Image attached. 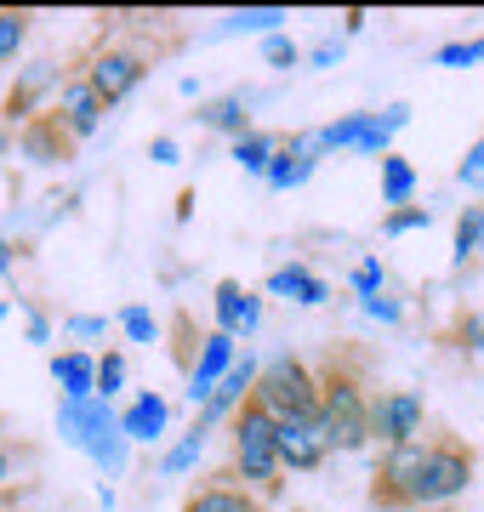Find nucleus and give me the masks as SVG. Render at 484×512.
Masks as SVG:
<instances>
[{
  "instance_id": "1",
  "label": "nucleus",
  "mask_w": 484,
  "mask_h": 512,
  "mask_svg": "<svg viewBox=\"0 0 484 512\" xmlns=\"http://www.w3.org/2000/svg\"><path fill=\"white\" fill-rule=\"evenodd\" d=\"M228 450H234V484H245L251 495L274 501L280 495V444H274V416L262 410L257 399H245L234 410V427H228Z\"/></svg>"
},
{
  "instance_id": "2",
  "label": "nucleus",
  "mask_w": 484,
  "mask_h": 512,
  "mask_svg": "<svg viewBox=\"0 0 484 512\" xmlns=\"http://www.w3.org/2000/svg\"><path fill=\"white\" fill-rule=\"evenodd\" d=\"M319 421L331 433V450L336 456H354L371 444V393L359 382L354 370H325L319 376Z\"/></svg>"
},
{
  "instance_id": "3",
  "label": "nucleus",
  "mask_w": 484,
  "mask_h": 512,
  "mask_svg": "<svg viewBox=\"0 0 484 512\" xmlns=\"http://www.w3.org/2000/svg\"><path fill=\"white\" fill-rule=\"evenodd\" d=\"M251 399H257L274 421H285V416H319V376L302 365V359L280 353V359H268V365L257 370Z\"/></svg>"
},
{
  "instance_id": "4",
  "label": "nucleus",
  "mask_w": 484,
  "mask_h": 512,
  "mask_svg": "<svg viewBox=\"0 0 484 512\" xmlns=\"http://www.w3.org/2000/svg\"><path fill=\"white\" fill-rule=\"evenodd\" d=\"M467 484H473V450H467L462 439H450V433H439V439L428 444V467H422V484H416V507H456L467 495Z\"/></svg>"
},
{
  "instance_id": "5",
  "label": "nucleus",
  "mask_w": 484,
  "mask_h": 512,
  "mask_svg": "<svg viewBox=\"0 0 484 512\" xmlns=\"http://www.w3.org/2000/svg\"><path fill=\"white\" fill-rule=\"evenodd\" d=\"M428 444L433 439L382 450V467L371 473V507H382V512H416V484H422V467H428Z\"/></svg>"
},
{
  "instance_id": "6",
  "label": "nucleus",
  "mask_w": 484,
  "mask_h": 512,
  "mask_svg": "<svg viewBox=\"0 0 484 512\" xmlns=\"http://www.w3.org/2000/svg\"><path fill=\"white\" fill-rule=\"evenodd\" d=\"M422 427H428V399L416 387H382V393H371V439L382 450L428 439Z\"/></svg>"
},
{
  "instance_id": "7",
  "label": "nucleus",
  "mask_w": 484,
  "mask_h": 512,
  "mask_svg": "<svg viewBox=\"0 0 484 512\" xmlns=\"http://www.w3.org/2000/svg\"><path fill=\"white\" fill-rule=\"evenodd\" d=\"M143 74H149V57L137 52V46H103V52H92V63H86V80H92V92L103 97V109H114L120 97L137 92Z\"/></svg>"
},
{
  "instance_id": "8",
  "label": "nucleus",
  "mask_w": 484,
  "mask_h": 512,
  "mask_svg": "<svg viewBox=\"0 0 484 512\" xmlns=\"http://www.w3.org/2000/svg\"><path fill=\"white\" fill-rule=\"evenodd\" d=\"M274 444H280V467L285 473H319L331 461V433L319 416H285L274 421Z\"/></svg>"
},
{
  "instance_id": "9",
  "label": "nucleus",
  "mask_w": 484,
  "mask_h": 512,
  "mask_svg": "<svg viewBox=\"0 0 484 512\" xmlns=\"http://www.w3.org/2000/svg\"><path fill=\"white\" fill-rule=\"evenodd\" d=\"M103 97L92 92V80L86 74H69L63 86H57V109H52V120L63 126V137H92L97 126H103Z\"/></svg>"
},
{
  "instance_id": "10",
  "label": "nucleus",
  "mask_w": 484,
  "mask_h": 512,
  "mask_svg": "<svg viewBox=\"0 0 484 512\" xmlns=\"http://www.w3.org/2000/svg\"><path fill=\"white\" fill-rule=\"evenodd\" d=\"M234 359H240V353H234V336H228V330H211V336H205V348H200V359L188 365V399H194V404L211 399L217 382L234 370Z\"/></svg>"
},
{
  "instance_id": "11",
  "label": "nucleus",
  "mask_w": 484,
  "mask_h": 512,
  "mask_svg": "<svg viewBox=\"0 0 484 512\" xmlns=\"http://www.w3.org/2000/svg\"><path fill=\"white\" fill-rule=\"evenodd\" d=\"M257 359H251V353H245V359H234V370H228L223 382H217V393H211V399L200 404V427H217V421H234V410H240L245 399H251V387H257Z\"/></svg>"
},
{
  "instance_id": "12",
  "label": "nucleus",
  "mask_w": 484,
  "mask_h": 512,
  "mask_svg": "<svg viewBox=\"0 0 484 512\" xmlns=\"http://www.w3.org/2000/svg\"><path fill=\"white\" fill-rule=\"evenodd\" d=\"M183 512H268V501L251 495L245 484H234V478H205L200 490L183 501Z\"/></svg>"
},
{
  "instance_id": "13",
  "label": "nucleus",
  "mask_w": 484,
  "mask_h": 512,
  "mask_svg": "<svg viewBox=\"0 0 484 512\" xmlns=\"http://www.w3.org/2000/svg\"><path fill=\"white\" fill-rule=\"evenodd\" d=\"M257 325H262V302L245 291L240 279H223V285H217V330H228V336H251Z\"/></svg>"
},
{
  "instance_id": "14",
  "label": "nucleus",
  "mask_w": 484,
  "mask_h": 512,
  "mask_svg": "<svg viewBox=\"0 0 484 512\" xmlns=\"http://www.w3.org/2000/svg\"><path fill=\"white\" fill-rule=\"evenodd\" d=\"M52 86H63V80H57V63H52V57H35V63L18 74L12 97H6V120H12V126H18V120H29V109H35Z\"/></svg>"
},
{
  "instance_id": "15",
  "label": "nucleus",
  "mask_w": 484,
  "mask_h": 512,
  "mask_svg": "<svg viewBox=\"0 0 484 512\" xmlns=\"http://www.w3.org/2000/svg\"><path fill=\"white\" fill-rule=\"evenodd\" d=\"M166 399H160V393H137V399H131V410L126 416H120V433H126V439H137V444H160L166 439Z\"/></svg>"
},
{
  "instance_id": "16",
  "label": "nucleus",
  "mask_w": 484,
  "mask_h": 512,
  "mask_svg": "<svg viewBox=\"0 0 484 512\" xmlns=\"http://www.w3.org/2000/svg\"><path fill=\"white\" fill-rule=\"evenodd\" d=\"M268 291L285 296V302H302V308H319V302L331 296V285L319 274H308L302 262H291V268H274V274H268Z\"/></svg>"
},
{
  "instance_id": "17",
  "label": "nucleus",
  "mask_w": 484,
  "mask_h": 512,
  "mask_svg": "<svg viewBox=\"0 0 484 512\" xmlns=\"http://www.w3.org/2000/svg\"><path fill=\"white\" fill-rule=\"evenodd\" d=\"M52 376L63 382V399H97V359L92 353H57Z\"/></svg>"
},
{
  "instance_id": "18",
  "label": "nucleus",
  "mask_w": 484,
  "mask_h": 512,
  "mask_svg": "<svg viewBox=\"0 0 484 512\" xmlns=\"http://www.w3.org/2000/svg\"><path fill=\"white\" fill-rule=\"evenodd\" d=\"M484 251V205H467L456 217V245H450V268H467Z\"/></svg>"
},
{
  "instance_id": "19",
  "label": "nucleus",
  "mask_w": 484,
  "mask_h": 512,
  "mask_svg": "<svg viewBox=\"0 0 484 512\" xmlns=\"http://www.w3.org/2000/svg\"><path fill=\"white\" fill-rule=\"evenodd\" d=\"M314 154H302L297 143H280V154H274V165H268V183L274 188H297V183H308L314 177Z\"/></svg>"
},
{
  "instance_id": "20",
  "label": "nucleus",
  "mask_w": 484,
  "mask_h": 512,
  "mask_svg": "<svg viewBox=\"0 0 484 512\" xmlns=\"http://www.w3.org/2000/svg\"><path fill=\"white\" fill-rule=\"evenodd\" d=\"M410 194H416V165L405 160V154H388L382 160V205H410Z\"/></svg>"
},
{
  "instance_id": "21",
  "label": "nucleus",
  "mask_w": 484,
  "mask_h": 512,
  "mask_svg": "<svg viewBox=\"0 0 484 512\" xmlns=\"http://www.w3.org/2000/svg\"><path fill=\"white\" fill-rule=\"evenodd\" d=\"M274 154H280V137H274V131H245L240 143H234V160H240L251 177H268Z\"/></svg>"
},
{
  "instance_id": "22",
  "label": "nucleus",
  "mask_w": 484,
  "mask_h": 512,
  "mask_svg": "<svg viewBox=\"0 0 484 512\" xmlns=\"http://www.w3.org/2000/svg\"><path fill=\"white\" fill-rule=\"evenodd\" d=\"M200 120L211 131H223V137H234L240 143L245 131H251V120H245V97H223V103H205L200 109Z\"/></svg>"
},
{
  "instance_id": "23",
  "label": "nucleus",
  "mask_w": 484,
  "mask_h": 512,
  "mask_svg": "<svg viewBox=\"0 0 484 512\" xmlns=\"http://www.w3.org/2000/svg\"><path fill=\"white\" fill-rule=\"evenodd\" d=\"M365 126H371V114H365V109H359V114H348V120H336V126H325V131H319V148H325V154H336V148H359Z\"/></svg>"
},
{
  "instance_id": "24",
  "label": "nucleus",
  "mask_w": 484,
  "mask_h": 512,
  "mask_svg": "<svg viewBox=\"0 0 484 512\" xmlns=\"http://www.w3.org/2000/svg\"><path fill=\"white\" fill-rule=\"evenodd\" d=\"M205 439H211V427H200V421H194V427H188V433H183V444H177V450H171V456H166V473H188V467L200 461Z\"/></svg>"
},
{
  "instance_id": "25",
  "label": "nucleus",
  "mask_w": 484,
  "mask_h": 512,
  "mask_svg": "<svg viewBox=\"0 0 484 512\" xmlns=\"http://www.w3.org/2000/svg\"><path fill=\"white\" fill-rule=\"evenodd\" d=\"M433 63H439V69H467V63H484V40H450V46H439V52H433Z\"/></svg>"
},
{
  "instance_id": "26",
  "label": "nucleus",
  "mask_w": 484,
  "mask_h": 512,
  "mask_svg": "<svg viewBox=\"0 0 484 512\" xmlns=\"http://www.w3.org/2000/svg\"><path fill=\"white\" fill-rule=\"evenodd\" d=\"M428 222H433L428 205H399V211H388V217H382V234L399 239V234H410V228H428Z\"/></svg>"
},
{
  "instance_id": "27",
  "label": "nucleus",
  "mask_w": 484,
  "mask_h": 512,
  "mask_svg": "<svg viewBox=\"0 0 484 512\" xmlns=\"http://www.w3.org/2000/svg\"><path fill=\"white\" fill-rule=\"evenodd\" d=\"M262 57H268L274 69H297V63H302V46H297L291 35H280V29H274V35L262 40Z\"/></svg>"
},
{
  "instance_id": "28",
  "label": "nucleus",
  "mask_w": 484,
  "mask_h": 512,
  "mask_svg": "<svg viewBox=\"0 0 484 512\" xmlns=\"http://www.w3.org/2000/svg\"><path fill=\"white\" fill-rule=\"evenodd\" d=\"M120 382H126V359H120V353L97 359V399H114V393H120Z\"/></svg>"
},
{
  "instance_id": "29",
  "label": "nucleus",
  "mask_w": 484,
  "mask_h": 512,
  "mask_svg": "<svg viewBox=\"0 0 484 512\" xmlns=\"http://www.w3.org/2000/svg\"><path fill=\"white\" fill-rule=\"evenodd\" d=\"M23 35H29V18L23 12H0V57H18Z\"/></svg>"
},
{
  "instance_id": "30",
  "label": "nucleus",
  "mask_w": 484,
  "mask_h": 512,
  "mask_svg": "<svg viewBox=\"0 0 484 512\" xmlns=\"http://www.w3.org/2000/svg\"><path fill=\"white\" fill-rule=\"evenodd\" d=\"M456 183L473 188V194H484V137H479L473 148H467V160L456 165Z\"/></svg>"
},
{
  "instance_id": "31",
  "label": "nucleus",
  "mask_w": 484,
  "mask_h": 512,
  "mask_svg": "<svg viewBox=\"0 0 484 512\" xmlns=\"http://www.w3.org/2000/svg\"><path fill=\"white\" fill-rule=\"evenodd\" d=\"M120 325H126L131 342H154V336H160V325H154L149 308H126V313H120Z\"/></svg>"
},
{
  "instance_id": "32",
  "label": "nucleus",
  "mask_w": 484,
  "mask_h": 512,
  "mask_svg": "<svg viewBox=\"0 0 484 512\" xmlns=\"http://www.w3.org/2000/svg\"><path fill=\"white\" fill-rule=\"evenodd\" d=\"M348 285L359 291V302H365V296H382V262H376V256L371 262H359L354 274H348Z\"/></svg>"
},
{
  "instance_id": "33",
  "label": "nucleus",
  "mask_w": 484,
  "mask_h": 512,
  "mask_svg": "<svg viewBox=\"0 0 484 512\" xmlns=\"http://www.w3.org/2000/svg\"><path fill=\"white\" fill-rule=\"evenodd\" d=\"M274 23H285V12H234L228 29H274Z\"/></svg>"
},
{
  "instance_id": "34",
  "label": "nucleus",
  "mask_w": 484,
  "mask_h": 512,
  "mask_svg": "<svg viewBox=\"0 0 484 512\" xmlns=\"http://www.w3.org/2000/svg\"><path fill=\"white\" fill-rule=\"evenodd\" d=\"M359 308L371 313V319H382V325H399V313H405V308H399V302H388V296H365Z\"/></svg>"
},
{
  "instance_id": "35",
  "label": "nucleus",
  "mask_w": 484,
  "mask_h": 512,
  "mask_svg": "<svg viewBox=\"0 0 484 512\" xmlns=\"http://www.w3.org/2000/svg\"><path fill=\"white\" fill-rule=\"evenodd\" d=\"M69 330H75V336H103L109 325H103V319H69Z\"/></svg>"
},
{
  "instance_id": "36",
  "label": "nucleus",
  "mask_w": 484,
  "mask_h": 512,
  "mask_svg": "<svg viewBox=\"0 0 484 512\" xmlns=\"http://www.w3.org/2000/svg\"><path fill=\"white\" fill-rule=\"evenodd\" d=\"M154 160H160V165H177V143H171V137H160V143H154Z\"/></svg>"
},
{
  "instance_id": "37",
  "label": "nucleus",
  "mask_w": 484,
  "mask_h": 512,
  "mask_svg": "<svg viewBox=\"0 0 484 512\" xmlns=\"http://www.w3.org/2000/svg\"><path fill=\"white\" fill-rule=\"evenodd\" d=\"M6 478H12V444H0V490H6Z\"/></svg>"
},
{
  "instance_id": "38",
  "label": "nucleus",
  "mask_w": 484,
  "mask_h": 512,
  "mask_svg": "<svg viewBox=\"0 0 484 512\" xmlns=\"http://www.w3.org/2000/svg\"><path fill=\"white\" fill-rule=\"evenodd\" d=\"M0 268H12V245H0Z\"/></svg>"
},
{
  "instance_id": "39",
  "label": "nucleus",
  "mask_w": 484,
  "mask_h": 512,
  "mask_svg": "<svg viewBox=\"0 0 484 512\" xmlns=\"http://www.w3.org/2000/svg\"><path fill=\"white\" fill-rule=\"evenodd\" d=\"M6 143H12V137H6V126H0V154H6Z\"/></svg>"
},
{
  "instance_id": "40",
  "label": "nucleus",
  "mask_w": 484,
  "mask_h": 512,
  "mask_svg": "<svg viewBox=\"0 0 484 512\" xmlns=\"http://www.w3.org/2000/svg\"><path fill=\"white\" fill-rule=\"evenodd\" d=\"M433 512H456V507H433Z\"/></svg>"
}]
</instances>
